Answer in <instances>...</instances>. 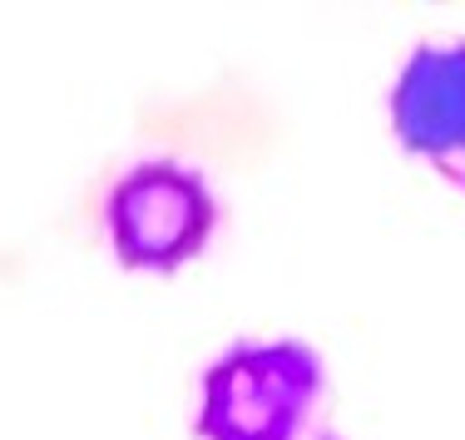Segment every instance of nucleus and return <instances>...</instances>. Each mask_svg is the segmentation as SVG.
I'll list each match as a JSON object with an SVG mask.
<instances>
[{
    "label": "nucleus",
    "mask_w": 465,
    "mask_h": 440,
    "mask_svg": "<svg viewBox=\"0 0 465 440\" xmlns=\"http://www.w3.org/2000/svg\"><path fill=\"white\" fill-rule=\"evenodd\" d=\"M327 391V367L317 347L232 342L203 371L193 435L198 440H302L317 401Z\"/></svg>",
    "instance_id": "obj_1"
},
{
    "label": "nucleus",
    "mask_w": 465,
    "mask_h": 440,
    "mask_svg": "<svg viewBox=\"0 0 465 440\" xmlns=\"http://www.w3.org/2000/svg\"><path fill=\"white\" fill-rule=\"evenodd\" d=\"M104 228L119 268L179 272L213 238L218 198L198 169L173 159H149V163H134L109 189Z\"/></svg>",
    "instance_id": "obj_2"
},
{
    "label": "nucleus",
    "mask_w": 465,
    "mask_h": 440,
    "mask_svg": "<svg viewBox=\"0 0 465 440\" xmlns=\"http://www.w3.org/2000/svg\"><path fill=\"white\" fill-rule=\"evenodd\" d=\"M391 129L406 153L465 159V40H436L406 54L391 84Z\"/></svg>",
    "instance_id": "obj_3"
}]
</instances>
